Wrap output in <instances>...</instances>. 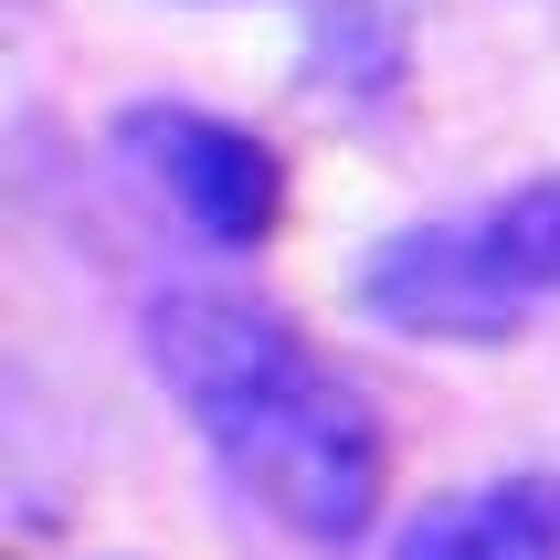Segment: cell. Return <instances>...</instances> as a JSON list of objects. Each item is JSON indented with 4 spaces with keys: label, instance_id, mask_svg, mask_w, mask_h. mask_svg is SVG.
<instances>
[{
    "label": "cell",
    "instance_id": "obj_3",
    "mask_svg": "<svg viewBox=\"0 0 560 560\" xmlns=\"http://www.w3.org/2000/svg\"><path fill=\"white\" fill-rule=\"evenodd\" d=\"M117 149H127V170H138L201 244H222V254H254L285 222L276 149H265L254 127L212 117V106H127V117H117Z\"/></svg>",
    "mask_w": 560,
    "mask_h": 560
},
{
    "label": "cell",
    "instance_id": "obj_1",
    "mask_svg": "<svg viewBox=\"0 0 560 560\" xmlns=\"http://www.w3.org/2000/svg\"><path fill=\"white\" fill-rule=\"evenodd\" d=\"M149 360L265 518H285L317 550H349L381 518L392 455H381L371 402L276 307L222 296V285H170L149 296Z\"/></svg>",
    "mask_w": 560,
    "mask_h": 560
},
{
    "label": "cell",
    "instance_id": "obj_5",
    "mask_svg": "<svg viewBox=\"0 0 560 560\" xmlns=\"http://www.w3.org/2000/svg\"><path fill=\"white\" fill-rule=\"evenodd\" d=\"M498 244L518 254V276L539 285V296H560V180H529V190H508L498 212Z\"/></svg>",
    "mask_w": 560,
    "mask_h": 560
},
{
    "label": "cell",
    "instance_id": "obj_2",
    "mask_svg": "<svg viewBox=\"0 0 560 560\" xmlns=\"http://www.w3.org/2000/svg\"><path fill=\"white\" fill-rule=\"evenodd\" d=\"M360 307L402 339H518L539 307V285L518 276V254L498 244V222L466 212V222H412L360 265Z\"/></svg>",
    "mask_w": 560,
    "mask_h": 560
},
{
    "label": "cell",
    "instance_id": "obj_4",
    "mask_svg": "<svg viewBox=\"0 0 560 560\" xmlns=\"http://www.w3.org/2000/svg\"><path fill=\"white\" fill-rule=\"evenodd\" d=\"M392 560H560V476H487L466 498H434L392 539Z\"/></svg>",
    "mask_w": 560,
    "mask_h": 560
}]
</instances>
